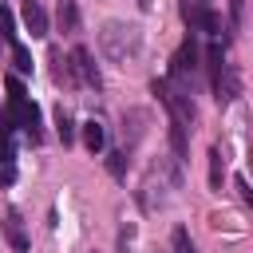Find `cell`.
Segmentation results:
<instances>
[{"instance_id":"10","label":"cell","mask_w":253,"mask_h":253,"mask_svg":"<svg viewBox=\"0 0 253 253\" xmlns=\"http://www.w3.org/2000/svg\"><path fill=\"white\" fill-rule=\"evenodd\" d=\"M4 233H8L12 249H20V253L28 249V237H24V229H20V213H16V210H12L8 217H4Z\"/></svg>"},{"instance_id":"19","label":"cell","mask_w":253,"mask_h":253,"mask_svg":"<svg viewBox=\"0 0 253 253\" xmlns=\"http://www.w3.org/2000/svg\"><path fill=\"white\" fill-rule=\"evenodd\" d=\"M12 178H16V166H12V162H4V170H0V186H8Z\"/></svg>"},{"instance_id":"20","label":"cell","mask_w":253,"mask_h":253,"mask_svg":"<svg viewBox=\"0 0 253 253\" xmlns=\"http://www.w3.org/2000/svg\"><path fill=\"white\" fill-rule=\"evenodd\" d=\"M237 190H241V202H249V198H253V194H249V182H245V178H237Z\"/></svg>"},{"instance_id":"3","label":"cell","mask_w":253,"mask_h":253,"mask_svg":"<svg viewBox=\"0 0 253 253\" xmlns=\"http://www.w3.org/2000/svg\"><path fill=\"white\" fill-rule=\"evenodd\" d=\"M138 47H142V36H138V28H130V24H107V32H103V51L111 55V59H130V55H138Z\"/></svg>"},{"instance_id":"11","label":"cell","mask_w":253,"mask_h":253,"mask_svg":"<svg viewBox=\"0 0 253 253\" xmlns=\"http://www.w3.org/2000/svg\"><path fill=\"white\" fill-rule=\"evenodd\" d=\"M55 16H59V28H63V32H75V28H79V4H75V0H59Z\"/></svg>"},{"instance_id":"13","label":"cell","mask_w":253,"mask_h":253,"mask_svg":"<svg viewBox=\"0 0 253 253\" xmlns=\"http://www.w3.org/2000/svg\"><path fill=\"white\" fill-rule=\"evenodd\" d=\"M12 63H16L20 75H32V51L24 43H12Z\"/></svg>"},{"instance_id":"9","label":"cell","mask_w":253,"mask_h":253,"mask_svg":"<svg viewBox=\"0 0 253 253\" xmlns=\"http://www.w3.org/2000/svg\"><path fill=\"white\" fill-rule=\"evenodd\" d=\"M83 146L91 150V154H99L103 146H107V130H103V123H83Z\"/></svg>"},{"instance_id":"4","label":"cell","mask_w":253,"mask_h":253,"mask_svg":"<svg viewBox=\"0 0 253 253\" xmlns=\"http://www.w3.org/2000/svg\"><path fill=\"white\" fill-rule=\"evenodd\" d=\"M154 95L170 107V119L174 123H194V103H190V95L186 91H178V87H170V79H154Z\"/></svg>"},{"instance_id":"8","label":"cell","mask_w":253,"mask_h":253,"mask_svg":"<svg viewBox=\"0 0 253 253\" xmlns=\"http://www.w3.org/2000/svg\"><path fill=\"white\" fill-rule=\"evenodd\" d=\"M67 71H75V75H79V83L99 87V67L91 63V51H87V47H75V51H71V67H67Z\"/></svg>"},{"instance_id":"15","label":"cell","mask_w":253,"mask_h":253,"mask_svg":"<svg viewBox=\"0 0 253 253\" xmlns=\"http://www.w3.org/2000/svg\"><path fill=\"white\" fill-rule=\"evenodd\" d=\"M170 146H174V154H178V162H182V158H186V126L174 123V119H170Z\"/></svg>"},{"instance_id":"14","label":"cell","mask_w":253,"mask_h":253,"mask_svg":"<svg viewBox=\"0 0 253 253\" xmlns=\"http://www.w3.org/2000/svg\"><path fill=\"white\" fill-rule=\"evenodd\" d=\"M55 130H59V142H63V146H67V142L75 138V126H71V115H67L63 107L55 111Z\"/></svg>"},{"instance_id":"16","label":"cell","mask_w":253,"mask_h":253,"mask_svg":"<svg viewBox=\"0 0 253 253\" xmlns=\"http://www.w3.org/2000/svg\"><path fill=\"white\" fill-rule=\"evenodd\" d=\"M126 166H130L126 150H115V154H107V170H111L115 178H123V174H126Z\"/></svg>"},{"instance_id":"1","label":"cell","mask_w":253,"mask_h":253,"mask_svg":"<svg viewBox=\"0 0 253 253\" xmlns=\"http://www.w3.org/2000/svg\"><path fill=\"white\" fill-rule=\"evenodd\" d=\"M8 123L12 126H24L28 138L40 142V107L28 99V91H24V83L16 75L8 79Z\"/></svg>"},{"instance_id":"2","label":"cell","mask_w":253,"mask_h":253,"mask_svg":"<svg viewBox=\"0 0 253 253\" xmlns=\"http://www.w3.org/2000/svg\"><path fill=\"white\" fill-rule=\"evenodd\" d=\"M210 79H213V95H217V103H233V99L241 95L237 67H233V63H225L221 43H210Z\"/></svg>"},{"instance_id":"5","label":"cell","mask_w":253,"mask_h":253,"mask_svg":"<svg viewBox=\"0 0 253 253\" xmlns=\"http://www.w3.org/2000/svg\"><path fill=\"white\" fill-rule=\"evenodd\" d=\"M182 20L190 28H202V32H217V16L210 8V0H182Z\"/></svg>"},{"instance_id":"12","label":"cell","mask_w":253,"mask_h":253,"mask_svg":"<svg viewBox=\"0 0 253 253\" xmlns=\"http://www.w3.org/2000/svg\"><path fill=\"white\" fill-rule=\"evenodd\" d=\"M221 182H225V154L213 146V150H210V186L221 190Z\"/></svg>"},{"instance_id":"18","label":"cell","mask_w":253,"mask_h":253,"mask_svg":"<svg viewBox=\"0 0 253 253\" xmlns=\"http://www.w3.org/2000/svg\"><path fill=\"white\" fill-rule=\"evenodd\" d=\"M130 241H134V225L123 229V237H119V253H130Z\"/></svg>"},{"instance_id":"7","label":"cell","mask_w":253,"mask_h":253,"mask_svg":"<svg viewBox=\"0 0 253 253\" xmlns=\"http://www.w3.org/2000/svg\"><path fill=\"white\" fill-rule=\"evenodd\" d=\"M20 20H24V28L32 32V40H43V36H47V12H43L40 0H24Z\"/></svg>"},{"instance_id":"17","label":"cell","mask_w":253,"mask_h":253,"mask_svg":"<svg viewBox=\"0 0 253 253\" xmlns=\"http://www.w3.org/2000/svg\"><path fill=\"white\" fill-rule=\"evenodd\" d=\"M174 249H178V253H194V241H190L186 229H174Z\"/></svg>"},{"instance_id":"6","label":"cell","mask_w":253,"mask_h":253,"mask_svg":"<svg viewBox=\"0 0 253 253\" xmlns=\"http://www.w3.org/2000/svg\"><path fill=\"white\" fill-rule=\"evenodd\" d=\"M194 67H198V40H194V36H186V40H182V47H178V51H174V59H170V75H174V79H186Z\"/></svg>"}]
</instances>
